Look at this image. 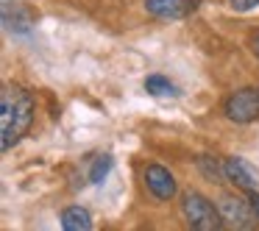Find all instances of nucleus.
<instances>
[{"label": "nucleus", "instance_id": "obj_1", "mask_svg": "<svg viewBox=\"0 0 259 231\" xmlns=\"http://www.w3.org/2000/svg\"><path fill=\"white\" fill-rule=\"evenodd\" d=\"M34 123V98L23 86H3L0 98V145L3 151L20 142Z\"/></svg>", "mask_w": 259, "mask_h": 231}, {"label": "nucleus", "instance_id": "obj_2", "mask_svg": "<svg viewBox=\"0 0 259 231\" xmlns=\"http://www.w3.org/2000/svg\"><path fill=\"white\" fill-rule=\"evenodd\" d=\"M181 212H184L187 223H190L192 228H198V231H214L220 223H223L220 209L214 206L212 201H206L203 195H198V192L184 195V201H181Z\"/></svg>", "mask_w": 259, "mask_h": 231}, {"label": "nucleus", "instance_id": "obj_3", "mask_svg": "<svg viewBox=\"0 0 259 231\" xmlns=\"http://www.w3.org/2000/svg\"><path fill=\"white\" fill-rule=\"evenodd\" d=\"M226 117L240 125L253 123L259 117V89H237L226 101Z\"/></svg>", "mask_w": 259, "mask_h": 231}, {"label": "nucleus", "instance_id": "obj_4", "mask_svg": "<svg viewBox=\"0 0 259 231\" xmlns=\"http://www.w3.org/2000/svg\"><path fill=\"white\" fill-rule=\"evenodd\" d=\"M218 209H220V217H223L226 225L231 228H253L256 225V217L259 214L253 212L251 201H242V198H234V195H223L218 201Z\"/></svg>", "mask_w": 259, "mask_h": 231}, {"label": "nucleus", "instance_id": "obj_5", "mask_svg": "<svg viewBox=\"0 0 259 231\" xmlns=\"http://www.w3.org/2000/svg\"><path fill=\"white\" fill-rule=\"evenodd\" d=\"M145 187L153 198H159V201H167V198L176 195V178L170 175L167 167H162V164H148Z\"/></svg>", "mask_w": 259, "mask_h": 231}, {"label": "nucleus", "instance_id": "obj_6", "mask_svg": "<svg viewBox=\"0 0 259 231\" xmlns=\"http://www.w3.org/2000/svg\"><path fill=\"white\" fill-rule=\"evenodd\" d=\"M148 14L159 20H181L198 9V0H145Z\"/></svg>", "mask_w": 259, "mask_h": 231}, {"label": "nucleus", "instance_id": "obj_7", "mask_svg": "<svg viewBox=\"0 0 259 231\" xmlns=\"http://www.w3.org/2000/svg\"><path fill=\"white\" fill-rule=\"evenodd\" d=\"M223 167H226V178H229L231 184H237L245 192H259V175L253 173V167L245 162V159L231 156V159L223 162Z\"/></svg>", "mask_w": 259, "mask_h": 231}, {"label": "nucleus", "instance_id": "obj_8", "mask_svg": "<svg viewBox=\"0 0 259 231\" xmlns=\"http://www.w3.org/2000/svg\"><path fill=\"white\" fill-rule=\"evenodd\" d=\"M3 25L12 34H28L34 28V14L28 12V6H12V3H6V9H3Z\"/></svg>", "mask_w": 259, "mask_h": 231}, {"label": "nucleus", "instance_id": "obj_9", "mask_svg": "<svg viewBox=\"0 0 259 231\" xmlns=\"http://www.w3.org/2000/svg\"><path fill=\"white\" fill-rule=\"evenodd\" d=\"M62 228L64 231H90L92 228L90 212L81 209V206H67L62 212Z\"/></svg>", "mask_w": 259, "mask_h": 231}, {"label": "nucleus", "instance_id": "obj_10", "mask_svg": "<svg viewBox=\"0 0 259 231\" xmlns=\"http://www.w3.org/2000/svg\"><path fill=\"white\" fill-rule=\"evenodd\" d=\"M145 89L151 92L153 98H176V95H179V89H176L164 75H148V78H145Z\"/></svg>", "mask_w": 259, "mask_h": 231}, {"label": "nucleus", "instance_id": "obj_11", "mask_svg": "<svg viewBox=\"0 0 259 231\" xmlns=\"http://www.w3.org/2000/svg\"><path fill=\"white\" fill-rule=\"evenodd\" d=\"M198 170H201L209 181H223L226 178V167L218 164L212 156H198Z\"/></svg>", "mask_w": 259, "mask_h": 231}, {"label": "nucleus", "instance_id": "obj_12", "mask_svg": "<svg viewBox=\"0 0 259 231\" xmlns=\"http://www.w3.org/2000/svg\"><path fill=\"white\" fill-rule=\"evenodd\" d=\"M109 170H112V156H98L95 164H92V170H90V181L92 184H101L109 175Z\"/></svg>", "mask_w": 259, "mask_h": 231}, {"label": "nucleus", "instance_id": "obj_13", "mask_svg": "<svg viewBox=\"0 0 259 231\" xmlns=\"http://www.w3.org/2000/svg\"><path fill=\"white\" fill-rule=\"evenodd\" d=\"M231 9H237V12H251V9L259 6V0H229Z\"/></svg>", "mask_w": 259, "mask_h": 231}, {"label": "nucleus", "instance_id": "obj_14", "mask_svg": "<svg viewBox=\"0 0 259 231\" xmlns=\"http://www.w3.org/2000/svg\"><path fill=\"white\" fill-rule=\"evenodd\" d=\"M251 206H253V212L259 214V192H251Z\"/></svg>", "mask_w": 259, "mask_h": 231}, {"label": "nucleus", "instance_id": "obj_15", "mask_svg": "<svg viewBox=\"0 0 259 231\" xmlns=\"http://www.w3.org/2000/svg\"><path fill=\"white\" fill-rule=\"evenodd\" d=\"M253 51H256V56H259V36L253 39Z\"/></svg>", "mask_w": 259, "mask_h": 231}]
</instances>
